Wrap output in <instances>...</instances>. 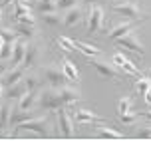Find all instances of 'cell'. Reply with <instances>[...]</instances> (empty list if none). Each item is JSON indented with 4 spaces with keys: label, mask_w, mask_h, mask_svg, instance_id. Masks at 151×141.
I'll list each match as a JSON object with an SVG mask.
<instances>
[{
    "label": "cell",
    "mask_w": 151,
    "mask_h": 141,
    "mask_svg": "<svg viewBox=\"0 0 151 141\" xmlns=\"http://www.w3.org/2000/svg\"><path fill=\"white\" fill-rule=\"evenodd\" d=\"M12 129H16V131L10 133L8 137H18L24 131L34 133L38 137H50V119L46 117V115H36V117H30V119H26V121H22V123H18Z\"/></svg>",
    "instance_id": "1"
},
{
    "label": "cell",
    "mask_w": 151,
    "mask_h": 141,
    "mask_svg": "<svg viewBox=\"0 0 151 141\" xmlns=\"http://www.w3.org/2000/svg\"><path fill=\"white\" fill-rule=\"evenodd\" d=\"M111 10L121 14L125 20H147V18H151L149 14H145L143 10L137 6L135 2H131V0H127V2H115V4H111Z\"/></svg>",
    "instance_id": "2"
},
{
    "label": "cell",
    "mask_w": 151,
    "mask_h": 141,
    "mask_svg": "<svg viewBox=\"0 0 151 141\" xmlns=\"http://www.w3.org/2000/svg\"><path fill=\"white\" fill-rule=\"evenodd\" d=\"M40 109L46 112H56L58 107H66L60 99V94L56 88H48V89H40V97H38V105Z\"/></svg>",
    "instance_id": "3"
},
{
    "label": "cell",
    "mask_w": 151,
    "mask_h": 141,
    "mask_svg": "<svg viewBox=\"0 0 151 141\" xmlns=\"http://www.w3.org/2000/svg\"><path fill=\"white\" fill-rule=\"evenodd\" d=\"M42 76H44L46 82L50 83V88H62V86H66V82H68L64 70H62L60 66H56V64L44 66L42 68Z\"/></svg>",
    "instance_id": "4"
},
{
    "label": "cell",
    "mask_w": 151,
    "mask_h": 141,
    "mask_svg": "<svg viewBox=\"0 0 151 141\" xmlns=\"http://www.w3.org/2000/svg\"><path fill=\"white\" fill-rule=\"evenodd\" d=\"M115 42H117V46H119V48L131 50V52L139 54V56H143V54H145V46H143V42L139 40V36L135 34V30H133V32H129L127 36H121V38H117Z\"/></svg>",
    "instance_id": "5"
},
{
    "label": "cell",
    "mask_w": 151,
    "mask_h": 141,
    "mask_svg": "<svg viewBox=\"0 0 151 141\" xmlns=\"http://www.w3.org/2000/svg\"><path fill=\"white\" fill-rule=\"evenodd\" d=\"M56 115H58V127L62 129L64 137L72 139L74 137V117H72V113L66 107H58L56 109Z\"/></svg>",
    "instance_id": "6"
},
{
    "label": "cell",
    "mask_w": 151,
    "mask_h": 141,
    "mask_svg": "<svg viewBox=\"0 0 151 141\" xmlns=\"http://www.w3.org/2000/svg\"><path fill=\"white\" fill-rule=\"evenodd\" d=\"M90 64L96 70H98V74H101L104 78H109V80H119L121 78V72L117 70V66L115 64H107V62H104V60H98V58H90Z\"/></svg>",
    "instance_id": "7"
},
{
    "label": "cell",
    "mask_w": 151,
    "mask_h": 141,
    "mask_svg": "<svg viewBox=\"0 0 151 141\" xmlns=\"http://www.w3.org/2000/svg\"><path fill=\"white\" fill-rule=\"evenodd\" d=\"M104 8L99 4H91L90 6V14H88V30L90 34H98L101 26H104Z\"/></svg>",
    "instance_id": "8"
},
{
    "label": "cell",
    "mask_w": 151,
    "mask_h": 141,
    "mask_svg": "<svg viewBox=\"0 0 151 141\" xmlns=\"http://www.w3.org/2000/svg\"><path fill=\"white\" fill-rule=\"evenodd\" d=\"M141 22H145V20H125V22L115 24V26L109 30V38H111V40H117V38H121V36H127L129 32H133Z\"/></svg>",
    "instance_id": "9"
},
{
    "label": "cell",
    "mask_w": 151,
    "mask_h": 141,
    "mask_svg": "<svg viewBox=\"0 0 151 141\" xmlns=\"http://www.w3.org/2000/svg\"><path fill=\"white\" fill-rule=\"evenodd\" d=\"M26 68L24 66H10L4 72V74L0 76V82H2V86H10V83H16L20 82V80H24V76H26Z\"/></svg>",
    "instance_id": "10"
},
{
    "label": "cell",
    "mask_w": 151,
    "mask_h": 141,
    "mask_svg": "<svg viewBox=\"0 0 151 141\" xmlns=\"http://www.w3.org/2000/svg\"><path fill=\"white\" fill-rule=\"evenodd\" d=\"M38 97H40V88L30 89V91H26L22 97H18L16 107H18V109H24V112H30V109H34L38 105Z\"/></svg>",
    "instance_id": "11"
},
{
    "label": "cell",
    "mask_w": 151,
    "mask_h": 141,
    "mask_svg": "<svg viewBox=\"0 0 151 141\" xmlns=\"http://www.w3.org/2000/svg\"><path fill=\"white\" fill-rule=\"evenodd\" d=\"M40 56H42V50H40V46L38 44H26V52H24V60L20 66H24L26 70L32 66H36L38 62H40Z\"/></svg>",
    "instance_id": "12"
},
{
    "label": "cell",
    "mask_w": 151,
    "mask_h": 141,
    "mask_svg": "<svg viewBox=\"0 0 151 141\" xmlns=\"http://www.w3.org/2000/svg\"><path fill=\"white\" fill-rule=\"evenodd\" d=\"M24 52H26V38L18 36L12 44V58H10V64L12 66H20L24 60Z\"/></svg>",
    "instance_id": "13"
},
{
    "label": "cell",
    "mask_w": 151,
    "mask_h": 141,
    "mask_svg": "<svg viewBox=\"0 0 151 141\" xmlns=\"http://www.w3.org/2000/svg\"><path fill=\"white\" fill-rule=\"evenodd\" d=\"M111 62H113V64H115V66H119L121 70H123V72H127L129 76H141V74H139V68H137L135 64H133V62H129V60L125 58V56H123V54H121V52L113 54Z\"/></svg>",
    "instance_id": "14"
},
{
    "label": "cell",
    "mask_w": 151,
    "mask_h": 141,
    "mask_svg": "<svg viewBox=\"0 0 151 141\" xmlns=\"http://www.w3.org/2000/svg\"><path fill=\"white\" fill-rule=\"evenodd\" d=\"M62 18H64V20H62V24H64V26H68V28H72V26L80 24L83 20V10L76 4V6L68 8V10H66V14L62 16Z\"/></svg>",
    "instance_id": "15"
},
{
    "label": "cell",
    "mask_w": 151,
    "mask_h": 141,
    "mask_svg": "<svg viewBox=\"0 0 151 141\" xmlns=\"http://www.w3.org/2000/svg\"><path fill=\"white\" fill-rule=\"evenodd\" d=\"M26 91H28V89H26L24 82L20 80V82H16V83L4 86V99H12V101H18V97H22Z\"/></svg>",
    "instance_id": "16"
},
{
    "label": "cell",
    "mask_w": 151,
    "mask_h": 141,
    "mask_svg": "<svg viewBox=\"0 0 151 141\" xmlns=\"http://www.w3.org/2000/svg\"><path fill=\"white\" fill-rule=\"evenodd\" d=\"M16 107L12 99H4L0 105V129H10V113Z\"/></svg>",
    "instance_id": "17"
},
{
    "label": "cell",
    "mask_w": 151,
    "mask_h": 141,
    "mask_svg": "<svg viewBox=\"0 0 151 141\" xmlns=\"http://www.w3.org/2000/svg\"><path fill=\"white\" fill-rule=\"evenodd\" d=\"M60 62H62V70H64V74L68 78V82H76V83L80 82V72H78V68H76L74 62H72L68 56H62Z\"/></svg>",
    "instance_id": "18"
},
{
    "label": "cell",
    "mask_w": 151,
    "mask_h": 141,
    "mask_svg": "<svg viewBox=\"0 0 151 141\" xmlns=\"http://www.w3.org/2000/svg\"><path fill=\"white\" fill-rule=\"evenodd\" d=\"M72 117H74L76 123H91V121H104L101 115L93 112H88V109H74L72 112Z\"/></svg>",
    "instance_id": "19"
},
{
    "label": "cell",
    "mask_w": 151,
    "mask_h": 141,
    "mask_svg": "<svg viewBox=\"0 0 151 141\" xmlns=\"http://www.w3.org/2000/svg\"><path fill=\"white\" fill-rule=\"evenodd\" d=\"M76 48L80 50L82 54H86L88 58H99L101 56V50H99L98 46H90V44H86V42H76Z\"/></svg>",
    "instance_id": "20"
},
{
    "label": "cell",
    "mask_w": 151,
    "mask_h": 141,
    "mask_svg": "<svg viewBox=\"0 0 151 141\" xmlns=\"http://www.w3.org/2000/svg\"><path fill=\"white\" fill-rule=\"evenodd\" d=\"M96 137H99V139H123V133L121 131H115L111 127H98Z\"/></svg>",
    "instance_id": "21"
},
{
    "label": "cell",
    "mask_w": 151,
    "mask_h": 141,
    "mask_svg": "<svg viewBox=\"0 0 151 141\" xmlns=\"http://www.w3.org/2000/svg\"><path fill=\"white\" fill-rule=\"evenodd\" d=\"M56 44L60 46V50H64V52H76L78 50L76 48V40H72L68 36H58L56 38Z\"/></svg>",
    "instance_id": "22"
},
{
    "label": "cell",
    "mask_w": 151,
    "mask_h": 141,
    "mask_svg": "<svg viewBox=\"0 0 151 141\" xmlns=\"http://www.w3.org/2000/svg\"><path fill=\"white\" fill-rule=\"evenodd\" d=\"M24 86H26V89H28V91H30V89H36V88H40V83H42V78H40V76L38 74H28V72H26V76H24Z\"/></svg>",
    "instance_id": "23"
},
{
    "label": "cell",
    "mask_w": 151,
    "mask_h": 141,
    "mask_svg": "<svg viewBox=\"0 0 151 141\" xmlns=\"http://www.w3.org/2000/svg\"><path fill=\"white\" fill-rule=\"evenodd\" d=\"M14 30H16V34H18V36H22V38H32V36H34V32H36V26H32V24H20V22H16Z\"/></svg>",
    "instance_id": "24"
},
{
    "label": "cell",
    "mask_w": 151,
    "mask_h": 141,
    "mask_svg": "<svg viewBox=\"0 0 151 141\" xmlns=\"http://www.w3.org/2000/svg\"><path fill=\"white\" fill-rule=\"evenodd\" d=\"M36 8L42 14L54 12V10H58V0H36Z\"/></svg>",
    "instance_id": "25"
},
{
    "label": "cell",
    "mask_w": 151,
    "mask_h": 141,
    "mask_svg": "<svg viewBox=\"0 0 151 141\" xmlns=\"http://www.w3.org/2000/svg\"><path fill=\"white\" fill-rule=\"evenodd\" d=\"M12 4H14V18H20L30 12V4H24L20 0H12Z\"/></svg>",
    "instance_id": "26"
},
{
    "label": "cell",
    "mask_w": 151,
    "mask_h": 141,
    "mask_svg": "<svg viewBox=\"0 0 151 141\" xmlns=\"http://www.w3.org/2000/svg\"><path fill=\"white\" fill-rule=\"evenodd\" d=\"M137 119H139V113H135V112H125V113H119V121L121 123H125V125H133Z\"/></svg>",
    "instance_id": "27"
},
{
    "label": "cell",
    "mask_w": 151,
    "mask_h": 141,
    "mask_svg": "<svg viewBox=\"0 0 151 141\" xmlns=\"http://www.w3.org/2000/svg\"><path fill=\"white\" fill-rule=\"evenodd\" d=\"M64 18L58 14V10H54V12H46L44 14V24H50V26H58Z\"/></svg>",
    "instance_id": "28"
},
{
    "label": "cell",
    "mask_w": 151,
    "mask_h": 141,
    "mask_svg": "<svg viewBox=\"0 0 151 141\" xmlns=\"http://www.w3.org/2000/svg\"><path fill=\"white\" fill-rule=\"evenodd\" d=\"M151 88V78H143V76H139V80H137V86H135V89H137V94L139 96H143L145 91Z\"/></svg>",
    "instance_id": "29"
},
{
    "label": "cell",
    "mask_w": 151,
    "mask_h": 141,
    "mask_svg": "<svg viewBox=\"0 0 151 141\" xmlns=\"http://www.w3.org/2000/svg\"><path fill=\"white\" fill-rule=\"evenodd\" d=\"M131 97L129 96H123V97H119V101H117V113H125V112H129L131 109Z\"/></svg>",
    "instance_id": "30"
},
{
    "label": "cell",
    "mask_w": 151,
    "mask_h": 141,
    "mask_svg": "<svg viewBox=\"0 0 151 141\" xmlns=\"http://www.w3.org/2000/svg\"><path fill=\"white\" fill-rule=\"evenodd\" d=\"M12 44H14V42H4V44H2V50H0V60H2V62H6V60L12 58Z\"/></svg>",
    "instance_id": "31"
},
{
    "label": "cell",
    "mask_w": 151,
    "mask_h": 141,
    "mask_svg": "<svg viewBox=\"0 0 151 141\" xmlns=\"http://www.w3.org/2000/svg\"><path fill=\"white\" fill-rule=\"evenodd\" d=\"M0 36L4 38V42H14L18 34H16V30H10V28H0Z\"/></svg>",
    "instance_id": "32"
},
{
    "label": "cell",
    "mask_w": 151,
    "mask_h": 141,
    "mask_svg": "<svg viewBox=\"0 0 151 141\" xmlns=\"http://www.w3.org/2000/svg\"><path fill=\"white\" fill-rule=\"evenodd\" d=\"M135 137H139V139H151V125L139 127V131L135 133Z\"/></svg>",
    "instance_id": "33"
},
{
    "label": "cell",
    "mask_w": 151,
    "mask_h": 141,
    "mask_svg": "<svg viewBox=\"0 0 151 141\" xmlns=\"http://www.w3.org/2000/svg\"><path fill=\"white\" fill-rule=\"evenodd\" d=\"M16 22H20V24H32V26H36V18H34V14H32V12H28V14H24V16H20V18H16Z\"/></svg>",
    "instance_id": "34"
},
{
    "label": "cell",
    "mask_w": 151,
    "mask_h": 141,
    "mask_svg": "<svg viewBox=\"0 0 151 141\" xmlns=\"http://www.w3.org/2000/svg\"><path fill=\"white\" fill-rule=\"evenodd\" d=\"M78 0H58V10H68V8L76 6Z\"/></svg>",
    "instance_id": "35"
},
{
    "label": "cell",
    "mask_w": 151,
    "mask_h": 141,
    "mask_svg": "<svg viewBox=\"0 0 151 141\" xmlns=\"http://www.w3.org/2000/svg\"><path fill=\"white\" fill-rule=\"evenodd\" d=\"M143 97H145V104H147V105H151V88H149V89H147V91L143 94Z\"/></svg>",
    "instance_id": "36"
},
{
    "label": "cell",
    "mask_w": 151,
    "mask_h": 141,
    "mask_svg": "<svg viewBox=\"0 0 151 141\" xmlns=\"http://www.w3.org/2000/svg\"><path fill=\"white\" fill-rule=\"evenodd\" d=\"M83 2H88V4H99V2H106V0H83Z\"/></svg>",
    "instance_id": "37"
},
{
    "label": "cell",
    "mask_w": 151,
    "mask_h": 141,
    "mask_svg": "<svg viewBox=\"0 0 151 141\" xmlns=\"http://www.w3.org/2000/svg\"><path fill=\"white\" fill-rule=\"evenodd\" d=\"M8 68H10V66H6V64H0V76L4 74V72H6Z\"/></svg>",
    "instance_id": "38"
},
{
    "label": "cell",
    "mask_w": 151,
    "mask_h": 141,
    "mask_svg": "<svg viewBox=\"0 0 151 141\" xmlns=\"http://www.w3.org/2000/svg\"><path fill=\"white\" fill-rule=\"evenodd\" d=\"M139 115H143V117H145V119H149V121H151V112H145V113H139Z\"/></svg>",
    "instance_id": "39"
},
{
    "label": "cell",
    "mask_w": 151,
    "mask_h": 141,
    "mask_svg": "<svg viewBox=\"0 0 151 141\" xmlns=\"http://www.w3.org/2000/svg\"><path fill=\"white\" fill-rule=\"evenodd\" d=\"M10 2H12V0H2L0 4H2V6H6V4H10Z\"/></svg>",
    "instance_id": "40"
},
{
    "label": "cell",
    "mask_w": 151,
    "mask_h": 141,
    "mask_svg": "<svg viewBox=\"0 0 151 141\" xmlns=\"http://www.w3.org/2000/svg\"><path fill=\"white\" fill-rule=\"evenodd\" d=\"M20 2H24V4H30V2H36V0H20Z\"/></svg>",
    "instance_id": "41"
},
{
    "label": "cell",
    "mask_w": 151,
    "mask_h": 141,
    "mask_svg": "<svg viewBox=\"0 0 151 141\" xmlns=\"http://www.w3.org/2000/svg\"><path fill=\"white\" fill-rule=\"evenodd\" d=\"M2 44H4V38L0 36V50H2Z\"/></svg>",
    "instance_id": "42"
},
{
    "label": "cell",
    "mask_w": 151,
    "mask_h": 141,
    "mask_svg": "<svg viewBox=\"0 0 151 141\" xmlns=\"http://www.w3.org/2000/svg\"><path fill=\"white\" fill-rule=\"evenodd\" d=\"M0 22H2V8H0Z\"/></svg>",
    "instance_id": "43"
},
{
    "label": "cell",
    "mask_w": 151,
    "mask_h": 141,
    "mask_svg": "<svg viewBox=\"0 0 151 141\" xmlns=\"http://www.w3.org/2000/svg\"><path fill=\"white\" fill-rule=\"evenodd\" d=\"M0 105H2V97H0Z\"/></svg>",
    "instance_id": "44"
}]
</instances>
